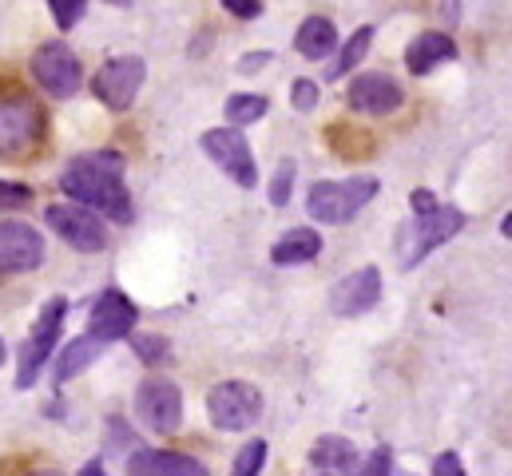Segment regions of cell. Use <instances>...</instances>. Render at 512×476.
I'll list each match as a JSON object with an SVG mask.
<instances>
[{"mask_svg": "<svg viewBox=\"0 0 512 476\" xmlns=\"http://www.w3.org/2000/svg\"><path fill=\"white\" fill-rule=\"evenodd\" d=\"M128 473L135 476H203V461L171 449H139L128 457Z\"/></svg>", "mask_w": 512, "mask_h": 476, "instance_id": "16", "label": "cell"}, {"mask_svg": "<svg viewBox=\"0 0 512 476\" xmlns=\"http://www.w3.org/2000/svg\"><path fill=\"white\" fill-rule=\"evenodd\" d=\"M382 302V270L378 266H362L354 274H346L342 282H334L330 290V310L338 318H358L366 310H374Z\"/></svg>", "mask_w": 512, "mask_h": 476, "instance_id": "13", "label": "cell"}, {"mask_svg": "<svg viewBox=\"0 0 512 476\" xmlns=\"http://www.w3.org/2000/svg\"><path fill=\"white\" fill-rule=\"evenodd\" d=\"M28 203H32V191L24 183L0 179V211H16V207H28Z\"/></svg>", "mask_w": 512, "mask_h": 476, "instance_id": "29", "label": "cell"}, {"mask_svg": "<svg viewBox=\"0 0 512 476\" xmlns=\"http://www.w3.org/2000/svg\"><path fill=\"white\" fill-rule=\"evenodd\" d=\"M4 361H8V350H4V342H0V365H4Z\"/></svg>", "mask_w": 512, "mask_h": 476, "instance_id": "38", "label": "cell"}, {"mask_svg": "<svg viewBox=\"0 0 512 476\" xmlns=\"http://www.w3.org/2000/svg\"><path fill=\"white\" fill-rule=\"evenodd\" d=\"M318 254H322V235L314 227H294L270 246L274 266H302V262H314Z\"/></svg>", "mask_w": 512, "mask_h": 476, "instance_id": "18", "label": "cell"}, {"mask_svg": "<svg viewBox=\"0 0 512 476\" xmlns=\"http://www.w3.org/2000/svg\"><path fill=\"white\" fill-rule=\"evenodd\" d=\"M449 60H457V44H453V36H445V32H421V36L405 48V68H409L413 76H429V72H437V68L449 64Z\"/></svg>", "mask_w": 512, "mask_h": 476, "instance_id": "17", "label": "cell"}, {"mask_svg": "<svg viewBox=\"0 0 512 476\" xmlns=\"http://www.w3.org/2000/svg\"><path fill=\"white\" fill-rule=\"evenodd\" d=\"M108 4H116V8H128L131 0H108Z\"/></svg>", "mask_w": 512, "mask_h": 476, "instance_id": "37", "label": "cell"}, {"mask_svg": "<svg viewBox=\"0 0 512 476\" xmlns=\"http://www.w3.org/2000/svg\"><path fill=\"white\" fill-rule=\"evenodd\" d=\"M100 469H104V461H88V465H84V476H100Z\"/></svg>", "mask_w": 512, "mask_h": 476, "instance_id": "36", "label": "cell"}, {"mask_svg": "<svg viewBox=\"0 0 512 476\" xmlns=\"http://www.w3.org/2000/svg\"><path fill=\"white\" fill-rule=\"evenodd\" d=\"M203 151H207V159L227 179H235V187H243V191L258 187V167H255V155H251V143H247V135L235 123L231 127L203 131Z\"/></svg>", "mask_w": 512, "mask_h": 476, "instance_id": "6", "label": "cell"}, {"mask_svg": "<svg viewBox=\"0 0 512 476\" xmlns=\"http://www.w3.org/2000/svg\"><path fill=\"white\" fill-rule=\"evenodd\" d=\"M48 8H52V16H56V28L72 32V28L84 20V12H88V0H48Z\"/></svg>", "mask_w": 512, "mask_h": 476, "instance_id": "25", "label": "cell"}, {"mask_svg": "<svg viewBox=\"0 0 512 476\" xmlns=\"http://www.w3.org/2000/svg\"><path fill=\"white\" fill-rule=\"evenodd\" d=\"M44 223L64 238L72 250H80V254H100V250L108 246V231H104V223L96 219V211L84 207V203H76V199H72V203H52V207H44Z\"/></svg>", "mask_w": 512, "mask_h": 476, "instance_id": "7", "label": "cell"}, {"mask_svg": "<svg viewBox=\"0 0 512 476\" xmlns=\"http://www.w3.org/2000/svg\"><path fill=\"white\" fill-rule=\"evenodd\" d=\"M294 48H298L306 60H326V56L338 48V28H334L326 16H306V20L298 24Z\"/></svg>", "mask_w": 512, "mask_h": 476, "instance_id": "20", "label": "cell"}, {"mask_svg": "<svg viewBox=\"0 0 512 476\" xmlns=\"http://www.w3.org/2000/svg\"><path fill=\"white\" fill-rule=\"evenodd\" d=\"M147 80V64L139 56H116L92 76V92L108 112H128Z\"/></svg>", "mask_w": 512, "mask_h": 476, "instance_id": "10", "label": "cell"}, {"mask_svg": "<svg viewBox=\"0 0 512 476\" xmlns=\"http://www.w3.org/2000/svg\"><path fill=\"white\" fill-rule=\"evenodd\" d=\"M135 318H139V310H135V302H131L128 294L104 290L96 298L92 314H88V334L100 338V342H120V338H128L131 330H135Z\"/></svg>", "mask_w": 512, "mask_h": 476, "instance_id": "15", "label": "cell"}, {"mask_svg": "<svg viewBox=\"0 0 512 476\" xmlns=\"http://www.w3.org/2000/svg\"><path fill=\"white\" fill-rule=\"evenodd\" d=\"M266 96H255V92H239V96H231L227 100V123H235V127H243V123H258V119L266 116Z\"/></svg>", "mask_w": 512, "mask_h": 476, "instance_id": "23", "label": "cell"}, {"mask_svg": "<svg viewBox=\"0 0 512 476\" xmlns=\"http://www.w3.org/2000/svg\"><path fill=\"white\" fill-rule=\"evenodd\" d=\"M382 191V183L374 175H358V179H342V183H314L310 195H306V215L318 219V223H330V227H342L350 223L366 203H374V195Z\"/></svg>", "mask_w": 512, "mask_h": 476, "instance_id": "2", "label": "cell"}, {"mask_svg": "<svg viewBox=\"0 0 512 476\" xmlns=\"http://www.w3.org/2000/svg\"><path fill=\"white\" fill-rule=\"evenodd\" d=\"M131 346H135V357L147 361V365H159V361H167V354H171V342L159 338V334H139V338H131Z\"/></svg>", "mask_w": 512, "mask_h": 476, "instance_id": "24", "label": "cell"}, {"mask_svg": "<svg viewBox=\"0 0 512 476\" xmlns=\"http://www.w3.org/2000/svg\"><path fill=\"white\" fill-rule=\"evenodd\" d=\"M108 433H112V449H124V445H131V429L124 425V421H112V425H108Z\"/></svg>", "mask_w": 512, "mask_h": 476, "instance_id": "34", "label": "cell"}, {"mask_svg": "<svg viewBox=\"0 0 512 476\" xmlns=\"http://www.w3.org/2000/svg\"><path fill=\"white\" fill-rule=\"evenodd\" d=\"M60 191L116 223H131V215H135L128 187H124V155L120 151L76 155L60 175Z\"/></svg>", "mask_w": 512, "mask_h": 476, "instance_id": "1", "label": "cell"}, {"mask_svg": "<svg viewBox=\"0 0 512 476\" xmlns=\"http://www.w3.org/2000/svg\"><path fill=\"white\" fill-rule=\"evenodd\" d=\"M362 473H378V476L393 473V453H389V449H374V453L362 461Z\"/></svg>", "mask_w": 512, "mask_h": 476, "instance_id": "30", "label": "cell"}, {"mask_svg": "<svg viewBox=\"0 0 512 476\" xmlns=\"http://www.w3.org/2000/svg\"><path fill=\"white\" fill-rule=\"evenodd\" d=\"M108 350V342H100V338H92V334H80V338H72L68 346H64V354L56 357V381L64 385V381H72L76 373H84L96 357Z\"/></svg>", "mask_w": 512, "mask_h": 476, "instance_id": "21", "label": "cell"}, {"mask_svg": "<svg viewBox=\"0 0 512 476\" xmlns=\"http://www.w3.org/2000/svg\"><path fill=\"white\" fill-rule=\"evenodd\" d=\"M409 203H413V215H429V211H437V207H441V203H437V195H433V191H425V187H421V191H413V195H409Z\"/></svg>", "mask_w": 512, "mask_h": 476, "instance_id": "32", "label": "cell"}, {"mask_svg": "<svg viewBox=\"0 0 512 476\" xmlns=\"http://www.w3.org/2000/svg\"><path fill=\"white\" fill-rule=\"evenodd\" d=\"M223 8L231 16H239V20H255L258 12H262V0H223Z\"/></svg>", "mask_w": 512, "mask_h": 476, "instance_id": "31", "label": "cell"}, {"mask_svg": "<svg viewBox=\"0 0 512 476\" xmlns=\"http://www.w3.org/2000/svg\"><path fill=\"white\" fill-rule=\"evenodd\" d=\"M262 465H266V441H247V445L239 449V457H235V473L255 476V473H262Z\"/></svg>", "mask_w": 512, "mask_h": 476, "instance_id": "26", "label": "cell"}, {"mask_svg": "<svg viewBox=\"0 0 512 476\" xmlns=\"http://www.w3.org/2000/svg\"><path fill=\"white\" fill-rule=\"evenodd\" d=\"M135 413L151 433H175L183 425V393L167 377H143L135 389Z\"/></svg>", "mask_w": 512, "mask_h": 476, "instance_id": "8", "label": "cell"}, {"mask_svg": "<svg viewBox=\"0 0 512 476\" xmlns=\"http://www.w3.org/2000/svg\"><path fill=\"white\" fill-rule=\"evenodd\" d=\"M32 76H36V84H40L48 96H56V100L76 96V92H80V80H84L76 52H72L68 44H60V40H48V44H40V48L32 52Z\"/></svg>", "mask_w": 512, "mask_h": 476, "instance_id": "9", "label": "cell"}, {"mask_svg": "<svg viewBox=\"0 0 512 476\" xmlns=\"http://www.w3.org/2000/svg\"><path fill=\"white\" fill-rule=\"evenodd\" d=\"M433 473H441V476H461V457H457V453H441V457L433 461Z\"/></svg>", "mask_w": 512, "mask_h": 476, "instance_id": "33", "label": "cell"}, {"mask_svg": "<svg viewBox=\"0 0 512 476\" xmlns=\"http://www.w3.org/2000/svg\"><path fill=\"white\" fill-rule=\"evenodd\" d=\"M370 44H374V28L370 24H362L346 44H342V52H338V60L326 68V80H342V76H350L362 60H366V52H370Z\"/></svg>", "mask_w": 512, "mask_h": 476, "instance_id": "22", "label": "cell"}, {"mask_svg": "<svg viewBox=\"0 0 512 476\" xmlns=\"http://www.w3.org/2000/svg\"><path fill=\"white\" fill-rule=\"evenodd\" d=\"M207 417L223 433H243L262 417V393L247 381H223L207 393Z\"/></svg>", "mask_w": 512, "mask_h": 476, "instance_id": "5", "label": "cell"}, {"mask_svg": "<svg viewBox=\"0 0 512 476\" xmlns=\"http://www.w3.org/2000/svg\"><path fill=\"white\" fill-rule=\"evenodd\" d=\"M274 56L270 52H251V56H243V64H239V72H258L262 64H270Z\"/></svg>", "mask_w": 512, "mask_h": 476, "instance_id": "35", "label": "cell"}, {"mask_svg": "<svg viewBox=\"0 0 512 476\" xmlns=\"http://www.w3.org/2000/svg\"><path fill=\"white\" fill-rule=\"evenodd\" d=\"M64 314H68V298H48V302H44V310H40L32 334H28L24 346L16 350V385H20V389H32L36 377H40V369L48 365V357H52L56 342H60Z\"/></svg>", "mask_w": 512, "mask_h": 476, "instance_id": "3", "label": "cell"}, {"mask_svg": "<svg viewBox=\"0 0 512 476\" xmlns=\"http://www.w3.org/2000/svg\"><path fill=\"white\" fill-rule=\"evenodd\" d=\"M310 469H318V473H354V469H362V457H358L354 441H346V437H318V445L310 449Z\"/></svg>", "mask_w": 512, "mask_h": 476, "instance_id": "19", "label": "cell"}, {"mask_svg": "<svg viewBox=\"0 0 512 476\" xmlns=\"http://www.w3.org/2000/svg\"><path fill=\"white\" fill-rule=\"evenodd\" d=\"M505 235L512 238V215H509V219H505Z\"/></svg>", "mask_w": 512, "mask_h": 476, "instance_id": "39", "label": "cell"}, {"mask_svg": "<svg viewBox=\"0 0 512 476\" xmlns=\"http://www.w3.org/2000/svg\"><path fill=\"white\" fill-rule=\"evenodd\" d=\"M465 227V215L457 207H437L429 215H413L405 227H401V266L413 270L421 258H429L441 242H449L453 235H461Z\"/></svg>", "mask_w": 512, "mask_h": 476, "instance_id": "4", "label": "cell"}, {"mask_svg": "<svg viewBox=\"0 0 512 476\" xmlns=\"http://www.w3.org/2000/svg\"><path fill=\"white\" fill-rule=\"evenodd\" d=\"M290 187H294V163L286 159V163L274 171V179H270V203H274V207H286V203H290Z\"/></svg>", "mask_w": 512, "mask_h": 476, "instance_id": "27", "label": "cell"}, {"mask_svg": "<svg viewBox=\"0 0 512 476\" xmlns=\"http://www.w3.org/2000/svg\"><path fill=\"white\" fill-rule=\"evenodd\" d=\"M44 135V116L32 100L16 96L0 108V159H24Z\"/></svg>", "mask_w": 512, "mask_h": 476, "instance_id": "11", "label": "cell"}, {"mask_svg": "<svg viewBox=\"0 0 512 476\" xmlns=\"http://www.w3.org/2000/svg\"><path fill=\"white\" fill-rule=\"evenodd\" d=\"M290 104H294V112H314L318 108V84L314 80H294Z\"/></svg>", "mask_w": 512, "mask_h": 476, "instance_id": "28", "label": "cell"}, {"mask_svg": "<svg viewBox=\"0 0 512 476\" xmlns=\"http://www.w3.org/2000/svg\"><path fill=\"white\" fill-rule=\"evenodd\" d=\"M346 100H350V108L362 112V116H393V112L405 104V92H401V84H397L393 76H385V72H362V76H354Z\"/></svg>", "mask_w": 512, "mask_h": 476, "instance_id": "14", "label": "cell"}, {"mask_svg": "<svg viewBox=\"0 0 512 476\" xmlns=\"http://www.w3.org/2000/svg\"><path fill=\"white\" fill-rule=\"evenodd\" d=\"M44 266V238L28 223H0V274H28Z\"/></svg>", "mask_w": 512, "mask_h": 476, "instance_id": "12", "label": "cell"}]
</instances>
